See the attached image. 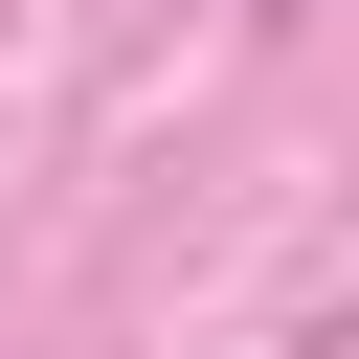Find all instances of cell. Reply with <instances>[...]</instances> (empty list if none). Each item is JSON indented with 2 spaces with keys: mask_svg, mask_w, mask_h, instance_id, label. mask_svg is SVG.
<instances>
[]
</instances>
